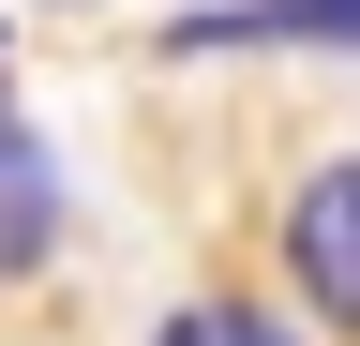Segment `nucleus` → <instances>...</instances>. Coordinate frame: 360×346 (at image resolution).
<instances>
[{
  "label": "nucleus",
  "instance_id": "nucleus-1",
  "mask_svg": "<svg viewBox=\"0 0 360 346\" xmlns=\"http://www.w3.org/2000/svg\"><path fill=\"white\" fill-rule=\"evenodd\" d=\"M285 256H300V286L330 301V331H345V301H360V181L330 166V181L300 196V226H285Z\"/></svg>",
  "mask_w": 360,
  "mask_h": 346
},
{
  "label": "nucleus",
  "instance_id": "nucleus-2",
  "mask_svg": "<svg viewBox=\"0 0 360 346\" xmlns=\"http://www.w3.org/2000/svg\"><path fill=\"white\" fill-rule=\"evenodd\" d=\"M45 241H60V166L30 121H0V271H30Z\"/></svg>",
  "mask_w": 360,
  "mask_h": 346
},
{
  "label": "nucleus",
  "instance_id": "nucleus-3",
  "mask_svg": "<svg viewBox=\"0 0 360 346\" xmlns=\"http://www.w3.org/2000/svg\"><path fill=\"white\" fill-rule=\"evenodd\" d=\"M345 46V0H270V16H180V46Z\"/></svg>",
  "mask_w": 360,
  "mask_h": 346
},
{
  "label": "nucleus",
  "instance_id": "nucleus-4",
  "mask_svg": "<svg viewBox=\"0 0 360 346\" xmlns=\"http://www.w3.org/2000/svg\"><path fill=\"white\" fill-rule=\"evenodd\" d=\"M165 346H285V331L240 316V301H195V316H165Z\"/></svg>",
  "mask_w": 360,
  "mask_h": 346
}]
</instances>
